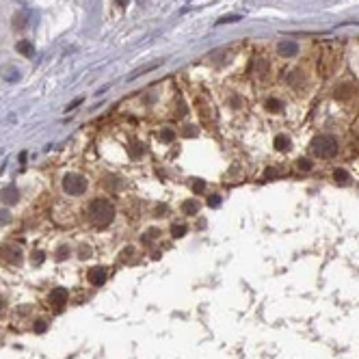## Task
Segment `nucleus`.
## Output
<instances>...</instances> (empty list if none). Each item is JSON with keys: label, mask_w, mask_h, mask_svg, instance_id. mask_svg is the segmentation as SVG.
<instances>
[{"label": "nucleus", "mask_w": 359, "mask_h": 359, "mask_svg": "<svg viewBox=\"0 0 359 359\" xmlns=\"http://www.w3.org/2000/svg\"><path fill=\"white\" fill-rule=\"evenodd\" d=\"M128 154L132 158H141L145 154V145H143V143H132V145H128Z\"/></svg>", "instance_id": "nucleus-18"}, {"label": "nucleus", "mask_w": 359, "mask_h": 359, "mask_svg": "<svg viewBox=\"0 0 359 359\" xmlns=\"http://www.w3.org/2000/svg\"><path fill=\"white\" fill-rule=\"evenodd\" d=\"M9 219H11V217H9V212H7V210H0V223H7Z\"/></svg>", "instance_id": "nucleus-32"}, {"label": "nucleus", "mask_w": 359, "mask_h": 359, "mask_svg": "<svg viewBox=\"0 0 359 359\" xmlns=\"http://www.w3.org/2000/svg\"><path fill=\"white\" fill-rule=\"evenodd\" d=\"M297 167H299L301 171H312L314 164H312L310 160H307V158H299V160H297Z\"/></svg>", "instance_id": "nucleus-25"}, {"label": "nucleus", "mask_w": 359, "mask_h": 359, "mask_svg": "<svg viewBox=\"0 0 359 359\" xmlns=\"http://www.w3.org/2000/svg\"><path fill=\"white\" fill-rule=\"evenodd\" d=\"M89 255H91V249H89L87 245H82V247H80V251H78V257H80V260H87Z\"/></svg>", "instance_id": "nucleus-26"}, {"label": "nucleus", "mask_w": 359, "mask_h": 359, "mask_svg": "<svg viewBox=\"0 0 359 359\" xmlns=\"http://www.w3.org/2000/svg\"><path fill=\"white\" fill-rule=\"evenodd\" d=\"M277 52L284 56V59H292V56L299 54V44L297 41H279Z\"/></svg>", "instance_id": "nucleus-10"}, {"label": "nucleus", "mask_w": 359, "mask_h": 359, "mask_svg": "<svg viewBox=\"0 0 359 359\" xmlns=\"http://www.w3.org/2000/svg\"><path fill=\"white\" fill-rule=\"evenodd\" d=\"M312 154L316 158H322V160H329V158H333L337 154V149H340V145H337V139L333 134H318L316 139L312 141Z\"/></svg>", "instance_id": "nucleus-2"}, {"label": "nucleus", "mask_w": 359, "mask_h": 359, "mask_svg": "<svg viewBox=\"0 0 359 359\" xmlns=\"http://www.w3.org/2000/svg\"><path fill=\"white\" fill-rule=\"evenodd\" d=\"M87 217H89V223L96 229H104L115 221V206L109 199H93L89 204Z\"/></svg>", "instance_id": "nucleus-1"}, {"label": "nucleus", "mask_w": 359, "mask_h": 359, "mask_svg": "<svg viewBox=\"0 0 359 359\" xmlns=\"http://www.w3.org/2000/svg\"><path fill=\"white\" fill-rule=\"evenodd\" d=\"M184 136H195L197 130H195V126H184V130H182Z\"/></svg>", "instance_id": "nucleus-28"}, {"label": "nucleus", "mask_w": 359, "mask_h": 359, "mask_svg": "<svg viewBox=\"0 0 359 359\" xmlns=\"http://www.w3.org/2000/svg\"><path fill=\"white\" fill-rule=\"evenodd\" d=\"M69 255V249L67 247H61V251H56V260H65Z\"/></svg>", "instance_id": "nucleus-27"}, {"label": "nucleus", "mask_w": 359, "mask_h": 359, "mask_svg": "<svg viewBox=\"0 0 359 359\" xmlns=\"http://www.w3.org/2000/svg\"><path fill=\"white\" fill-rule=\"evenodd\" d=\"M44 260H46V253H44V251L35 249V251H33V255H31V262L35 264V266H37V264H39V262H44Z\"/></svg>", "instance_id": "nucleus-23"}, {"label": "nucleus", "mask_w": 359, "mask_h": 359, "mask_svg": "<svg viewBox=\"0 0 359 359\" xmlns=\"http://www.w3.org/2000/svg\"><path fill=\"white\" fill-rule=\"evenodd\" d=\"M182 214H186V217H195V214H199V202L197 199H186V202H182Z\"/></svg>", "instance_id": "nucleus-12"}, {"label": "nucleus", "mask_w": 359, "mask_h": 359, "mask_svg": "<svg viewBox=\"0 0 359 359\" xmlns=\"http://www.w3.org/2000/svg\"><path fill=\"white\" fill-rule=\"evenodd\" d=\"M229 22H240V16H238V13H229V16L219 18V20H217V26H221V24H229Z\"/></svg>", "instance_id": "nucleus-21"}, {"label": "nucleus", "mask_w": 359, "mask_h": 359, "mask_svg": "<svg viewBox=\"0 0 359 359\" xmlns=\"http://www.w3.org/2000/svg\"><path fill=\"white\" fill-rule=\"evenodd\" d=\"M106 279H109V268L106 266H93L89 271V282L93 286H102L106 284Z\"/></svg>", "instance_id": "nucleus-9"}, {"label": "nucleus", "mask_w": 359, "mask_h": 359, "mask_svg": "<svg viewBox=\"0 0 359 359\" xmlns=\"http://www.w3.org/2000/svg\"><path fill=\"white\" fill-rule=\"evenodd\" d=\"M35 331H46V322L44 320H37V322H35Z\"/></svg>", "instance_id": "nucleus-30"}, {"label": "nucleus", "mask_w": 359, "mask_h": 359, "mask_svg": "<svg viewBox=\"0 0 359 359\" xmlns=\"http://www.w3.org/2000/svg\"><path fill=\"white\" fill-rule=\"evenodd\" d=\"M3 260L7 264H13V266L22 264V249L20 247H5L3 249Z\"/></svg>", "instance_id": "nucleus-8"}, {"label": "nucleus", "mask_w": 359, "mask_h": 359, "mask_svg": "<svg viewBox=\"0 0 359 359\" xmlns=\"http://www.w3.org/2000/svg\"><path fill=\"white\" fill-rule=\"evenodd\" d=\"M3 305H5V303H3V297H0V312H3Z\"/></svg>", "instance_id": "nucleus-34"}, {"label": "nucleus", "mask_w": 359, "mask_h": 359, "mask_svg": "<svg viewBox=\"0 0 359 359\" xmlns=\"http://www.w3.org/2000/svg\"><path fill=\"white\" fill-rule=\"evenodd\" d=\"M61 186H63V191H65L67 195L78 197V195H82V193L87 191L89 182H87V177L80 175V173H67L65 177H63Z\"/></svg>", "instance_id": "nucleus-3"}, {"label": "nucleus", "mask_w": 359, "mask_h": 359, "mask_svg": "<svg viewBox=\"0 0 359 359\" xmlns=\"http://www.w3.org/2000/svg\"><path fill=\"white\" fill-rule=\"evenodd\" d=\"M48 303L52 305V310H63L67 303V290L65 288H54L48 294Z\"/></svg>", "instance_id": "nucleus-5"}, {"label": "nucleus", "mask_w": 359, "mask_h": 359, "mask_svg": "<svg viewBox=\"0 0 359 359\" xmlns=\"http://www.w3.org/2000/svg\"><path fill=\"white\" fill-rule=\"evenodd\" d=\"M219 204H221V199H219V195H212L210 199H208V206H212V208H214V206H219Z\"/></svg>", "instance_id": "nucleus-31"}, {"label": "nucleus", "mask_w": 359, "mask_h": 359, "mask_svg": "<svg viewBox=\"0 0 359 359\" xmlns=\"http://www.w3.org/2000/svg\"><path fill=\"white\" fill-rule=\"evenodd\" d=\"M195 106L199 111V117H202L204 126H212V119H210V109H208V104L204 102L202 98H195Z\"/></svg>", "instance_id": "nucleus-11"}, {"label": "nucleus", "mask_w": 359, "mask_h": 359, "mask_svg": "<svg viewBox=\"0 0 359 359\" xmlns=\"http://www.w3.org/2000/svg\"><path fill=\"white\" fill-rule=\"evenodd\" d=\"M175 130L173 128H162V132H160V139L164 141V143H171V141H175Z\"/></svg>", "instance_id": "nucleus-20"}, {"label": "nucleus", "mask_w": 359, "mask_h": 359, "mask_svg": "<svg viewBox=\"0 0 359 359\" xmlns=\"http://www.w3.org/2000/svg\"><path fill=\"white\" fill-rule=\"evenodd\" d=\"M355 91H357V84H355V82L344 80V82H340V84H337V87L333 89V98H335V100H348V98L355 96Z\"/></svg>", "instance_id": "nucleus-6"}, {"label": "nucleus", "mask_w": 359, "mask_h": 359, "mask_svg": "<svg viewBox=\"0 0 359 359\" xmlns=\"http://www.w3.org/2000/svg\"><path fill=\"white\" fill-rule=\"evenodd\" d=\"M0 199L7 204H16L18 202V189H13V186H9V189H5L3 193H0Z\"/></svg>", "instance_id": "nucleus-15"}, {"label": "nucleus", "mask_w": 359, "mask_h": 359, "mask_svg": "<svg viewBox=\"0 0 359 359\" xmlns=\"http://www.w3.org/2000/svg\"><path fill=\"white\" fill-rule=\"evenodd\" d=\"M268 69H271L268 61L264 59V56H255V59H253V65H251V71H253V76H255V78H260V80H264V78L268 76Z\"/></svg>", "instance_id": "nucleus-7"}, {"label": "nucleus", "mask_w": 359, "mask_h": 359, "mask_svg": "<svg viewBox=\"0 0 359 359\" xmlns=\"http://www.w3.org/2000/svg\"><path fill=\"white\" fill-rule=\"evenodd\" d=\"M264 106H266V111H271V113L284 111V102H282V100H277V98H268L266 102H264Z\"/></svg>", "instance_id": "nucleus-16"}, {"label": "nucleus", "mask_w": 359, "mask_h": 359, "mask_svg": "<svg viewBox=\"0 0 359 359\" xmlns=\"http://www.w3.org/2000/svg\"><path fill=\"white\" fill-rule=\"evenodd\" d=\"M337 67V54H335V50L333 48H325L322 50V54H320V59H318V71L322 76H331L333 71Z\"/></svg>", "instance_id": "nucleus-4"}, {"label": "nucleus", "mask_w": 359, "mask_h": 359, "mask_svg": "<svg viewBox=\"0 0 359 359\" xmlns=\"http://www.w3.org/2000/svg\"><path fill=\"white\" fill-rule=\"evenodd\" d=\"M333 180L335 182H340V184H346L350 180V175H348V171H344V169H335L333 171Z\"/></svg>", "instance_id": "nucleus-19"}, {"label": "nucleus", "mask_w": 359, "mask_h": 359, "mask_svg": "<svg viewBox=\"0 0 359 359\" xmlns=\"http://www.w3.org/2000/svg\"><path fill=\"white\" fill-rule=\"evenodd\" d=\"M204 189H206V182H204V180H197V182L193 184V191H195V193H202Z\"/></svg>", "instance_id": "nucleus-29"}, {"label": "nucleus", "mask_w": 359, "mask_h": 359, "mask_svg": "<svg viewBox=\"0 0 359 359\" xmlns=\"http://www.w3.org/2000/svg\"><path fill=\"white\" fill-rule=\"evenodd\" d=\"M186 234V225H173L171 227V236H173V238H182V236Z\"/></svg>", "instance_id": "nucleus-24"}, {"label": "nucleus", "mask_w": 359, "mask_h": 359, "mask_svg": "<svg viewBox=\"0 0 359 359\" xmlns=\"http://www.w3.org/2000/svg\"><path fill=\"white\" fill-rule=\"evenodd\" d=\"M273 143H275V149H277V152H288V149L292 147V141H290L288 134H277Z\"/></svg>", "instance_id": "nucleus-13"}, {"label": "nucleus", "mask_w": 359, "mask_h": 359, "mask_svg": "<svg viewBox=\"0 0 359 359\" xmlns=\"http://www.w3.org/2000/svg\"><path fill=\"white\" fill-rule=\"evenodd\" d=\"M288 82L292 84L294 89H299L301 84L305 82V74H303V71H301V69H294V71H290V76H288Z\"/></svg>", "instance_id": "nucleus-14"}, {"label": "nucleus", "mask_w": 359, "mask_h": 359, "mask_svg": "<svg viewBox=\"0 0 359 359\" xmlns=\"http://www.w3.org/2000/svg\"><path fill=\"white\" fill-rule=\"evenodd\" d=\"M16 48H18V52L24 54V56H33V54H35V48H33L31 41H18Z\"/></svg>", "instance_id": "nucleus-17"}, {"label": "nucleus", "mask_w": 359, "mask_h": 359, "mask_svg": "<svg viewBox=\"0 0 359 359\" xmlns=\"http://www.w3.org/2000/svg\"><path fill=\"white\" fill-rule=\"evenodd\" d=\"M115 3H117L119 7H126V5H128V0H115Z\"/></svg>", "instance_id": "nucleus-33"}, {"label": "nucleus", "mask_w": 359, "mask_h": 359, "mask_svg": "<svg viewBox=\"0 0 359 359\" xmlns=\"http://www.w3.org/2000/svg\"><path fill=\"white\" fill-rule=\"evenodd\" d=\"M158 236H160V232H158V229H147V234H143V242H145V245H149V242L156 240Z\"/></svg>", "instance_id": "nucleus-22"}]
</instances>
